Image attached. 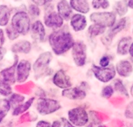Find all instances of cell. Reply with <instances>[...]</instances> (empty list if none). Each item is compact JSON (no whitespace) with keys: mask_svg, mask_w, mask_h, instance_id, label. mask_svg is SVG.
<instances>
[{"mask_svg":"<svg viewBox=\"0 0 133 127\" xmlns=\"http://www.w3.org/2000/svg\"><path fill=\"white\" fill-rule=\"evenodd\" d=\"M51 52L57 56H61L71 50L75 41L71 31L63 28L53 31L47 37Z\"/></svg>","mask_w":133,"mask_h":127,"instance_id":"6da1fadb","label":"cell"},{"mask_svg":"<svg viewBox=\"0 0 133 127\" xmlns=\"http://www.w3.org/2000/svg\"><path fill=\"white\" fill-rule=\"evenodd\" d=\"M53 58V53L50 51H45L39 55L32 64V70L34 73L35 79H39L52 74L53 70L50 65Z\"/></svg>","mask_w":133,"mask_h":127,"instance_id":"7a4b0ae2","label":"cell"},{"mask_svg":"<svg viewBox=\"0 0 133 127\" xmlns=\"http://www.w3.org/2000/svg\"><path fill=\"white\" fill-rule=\"evenodd\" d=\"M11 25L20 35L25 36L30 32L31 18L26 11L22 10L15 12L11 20Z\"/></svg>","mask_w":133,"mask_h":127,"instance_id":"3957f363","label":"cell"},{"mask_svg":"<svg viewBox=\"0 0 133 127\" xmlns=\"http://www.w3.org/2000/svg\"><path fill=\"white\" fill-rule=\"evenodd\" d=\"M62 108L57 100L45 97H39L36 101L35 108L39 115L42 116L52 115L58 111Z\"/></svg>","mask_w":133,"mask_h":127,"instance_id":"277c9868","label":"cell"},{"mask_svg":"<svg viewBox=\"0 0 133 127\" xmlns=\"http://www.w3.org/2000/svg\"><path fill=\"white\" fill-rule=\"evenodd\" d=\"M91 71L95 79L103 83L112 82L116 78L117 74L115 65L113 64H111L107 67H101L95 64H93L91 67Z\"/></svg>","mask_w":133,"mask_h":127,"instance_id":"5b68a950","label":"cell"},{"mask_svg":"<svg viewBox=\"0 0 133 127\" xmlns=\"http://www.w3.org/2000/svg\"><path fill=\"white\" fill-rule=\"evenodd\" d=\"M67 119L76 127H84L89 123V112L82 106L72 108L67 112Z\"/></svg>","mask_w":133,"mask_h":127,"instance_id":"8992f818","label":"cell"},{"mask_svg":"<svg viewBox=\"0 0 133 127\" xmlns=\"http://www.w3.org/2000/svg\"><path fill=\"white\" fill-rule=\"evenodd\" d=\"M74 64L78 67H83L88 60V47L82 41H75L71 50Z\"/></svg>","mask_w":133,"mask_h":127,"instance_id":"52a82bcc","label":"cell"},{"mask_svg":"<svg viewBox=\"0 0 133 127\" xmlns=\"http://www.w3.org/2000/svg\"><path fill=\"white\" fill-rule=\"evenodd\" d=\"M89 20L93 24H98L110 29L117 21V15L114 11L94 12L90 15Z\"/></svg>","mask_w":133,"mask_h":127,"instance_id":"ba28073f","label":"cell"},{"mask_svg":"<svg viewBox=\"0 0 133 127\" xmlns=\"http://www.w3.org/2000/svg\"><path fill=\"white\" fill-rule=\"evenodd\" d=\"M32 71V63L28 59L19 60L16 69V83H24L27 82Z\"/></svg>","mask_w":133,"mask_h":127,"instance_id":"9c48e42d","label":"cell"},{"mask_svg":"<svg viewBox=\"0 0 133 127\" xmlns=\"http://www.w3.org/2000/svg\"><path fill=\"white\" fill-rule=\"evenodd\" d=\"M65 20L59 16L56 11H46L43 18V24L46 28L53 31L58 30L63 28Z\"/></svg>","mask_w":133,"mask_h":127,"instance_id":"30bf717a","label":"cell"},{"mask_svg":"<svg viewBox=\"0 0 133 127\" xmlns=\"http://www.w3.org/2000/svg\"><path fill=\"white\" fill-rule=\"evenodd\" d=\"M31 38L34 42L43 43L46 40V29L43 22L40 20H35L31 24L30 29Z\"/></svg>","mask_w":133,"mask_h":127,"instance_id":"8fae6325","label":"cell"},{"mask_svg":"<svg viewBox=\"0 0 133 127\" xmlns=\"http://www.w3.org/2000/svg\"><path fill=\"white\" fill-rule=\"evenodd\" d=\"M13 63L0 71V81L12 85L16 83V69L19 61L18 55H15Z\"/></svg>","mask_w":133,"mask_h":127,"instance_id":"7c38bea8","label":"cell"},{"mask_svg":"<svg viewBox=\"0 0 133 127\" xmlns=\"http://www.w3.org/2000/svg\"><path fill=\"white\" fill-rule=\"evenodd\" d=\"M52 82L56 88L62 90L72 87V82L71 77L63 69H59L54 73Z\"/></svg>","mask_w":133,"mask_h":127,"instance_id":"4fadbf2b","label":"cell"},{"mask_svg":"<svg viewBox=\"0 0 133 127\" xmlns=\"http://www.w3.org/2000/svg\"><path fill=\"white\" fill-rule=\"evenodd\" d=\"M61 96L70 101H83L86 98L87 92L81 86L71 87L61 91Z\"/></svg>","mask_w":133,"mask_h":127,"instance_id":"5bb4252c","label":"cell"},{"mask_svg":"<svg viewBox=\"0 0 133 127\" xmlns=\"http://www.w3.org/2000/svg\"><path fill=\"white\" fill-rule=\"evenodd\" d=\"M69 22L71 29L75 33L83 31L88 27V20L86 16L82 14H73Z\"/></svg>","mask_w":133,"mask_h":127,"instance_id":"9a60e30c","label":"cell"},{"mask_svg":"<svg viewBox=\"0 0 133 127\" xmlns=\"http://www.w3.org/2000/svg\"><path fill=\"white\" fill-rule=\"evenodd\" d=\"M116 74L123 78L130 77L133 73V64L130 60L121 59L115 65Z\"/></svg>","mask_w":133,"mask_h":127,"instance_id":"2e32d148","label":"cell"},{"mask_svg":"<svg viewBox=\"0 0 133 127\" xmlns=\"http://www.w3.org/2000/svg\"><path fill=\"white\" fill-rule=\"evenodd\" d=\"M33 48L32 43L26 39H22L16 41L12 44L11 51L15 55H28L31 53Z\"/></svg>","mask_w":133,"mask_h":127,"instance_id":"e0dca14e","label":"cell"},{"mask_svg":"<svg viewBox=\"0 0 133 127\" xmlns=\"http://www.w3.org/2000/svg\"><path fill=\"white\" fill-rule=\"evenodd\" d=\"M57 12L65 21H69L73 10L67 0H59L56 5Z\"/></svg>","mask_w":133,"mask_h":127,"instance_id":"ac0fdd59","label":"cell"},{"mask_svg":"<svg viewBox=\"0 0 133 127\" xmlns=\"http://www.w3.org/2000/svg\"><path fill=\"white\" fill-rule=\"evenodd\" d=\"M133 41L131 36L122 37L117 42L116 46V54L120 56H125L129 54L130 44Z\"/></svg>","mask_w":133,"mask_h":127,"instance_id":"d6986e66","label":"cell"},{"mask_svg":"<svg viewBox=\"0 0 133 127\" xmlns=\"http://www.w3.org/2000/svg\"><path fill=\"white\" fill-rule=\"evenodd\" d=\"M70 5L77 13L85 15L90 11V5L88 0H70Z\"/></svg>","mask_w":133,"mask_h":127,"instance_id":"ffe728a7","label":"cell"},{"mask_svg":"<svg viewBox=\"0 0 133 127\" xmlns=\"http://www.w3.org/2000/svg\"><path fill=\"white\" fill-rule=\"evenodd\" d=\"M35 101V97H33L28 98V100L25 101L24 103L18 105V106L15 107V108L12 109V115L15 117L20 116L25 113L28 112L29 109L33 106V103Z\"/></svg>","mask_w":133,"mask_h":127,"instance_id":"44dd1931","label":"cell"},{"mask_svg":"<svg viewBox=\"0 0 133 127\" xmlns=\"http://www.w3.org/2000/svg\"><path fill=\"white\" fill-rule=\"evenodd\" d=\"M11 10L7 5H0V27H7L9 24Z\"/></svg>","mask_w":133,"mask_h":127,"instance_id":"7402d4cb","label":"cell"},{"mask_svg":"<svg viewBox=\"0 0 133 127\" xmlns=\"http://www.w3.org/2000/svg\"><path fill=\"white\" fill-rule=\"evenodd\" d=\"M112 86H113L114 91L118 93L120 95L123 96V97H127L129 98L130 94L127 89L125 85L124 84L123 82L120 78H115L113 81H112Z\"/></svg>","mask_w":133,"mask_h":127,"instance_id":"603a6c76","label":"cell"},{"mask_svg":"<svg viewBox=\"0 0 133 127\" xmlns=\"http://www.w3.org/2000/svg\"><path fill=\"white\" fill-rule=\"evenodd\" d=\"M107 28L101 25L96 24H92L88 28V34L91 38H95L105 34Z\"/></svg>","mask_w":133,"mask_h":127,"instance_id":"cb8c5ba5","label":"cell"},{"mask_svg":"<svg viewBox=\"0 0 133 127\" xmlns=\"http://www.w3.org/2000/svg\"><path fill=\"white\" fill-rule=\"evenodd\" d=\"M114 12L116 15H118L120 17H124L129 11V7L127 5V2L125 0H120L116 2L113 6Z\"/></svg>","mask_w":133,"mask_h":127,"instance_id":"d4e9b609","label":"cell"},{"mask_svg":"<svg viewBox=\"0 0 133 127\" xmlns=\"http://www.w3.org/2000/svg\"><path fill=\"white\" fill-rule=\"evenodd\" d=\"M10 104L11 105V108L12 109L18 106V105L24 103L26 100L25 97L23 95L17 93H13L8 98Z\"/></svg>","mask_w":133,"mask_h":127,"instance_id":"484cf974","label":"cell"},{"mask_svg":"<svg viewBox=\"0 0 133 127\" xmlns=\"http://www.w3.org/2000/svg\"><path fill=\"white\" fill-rule=\"evenodd\" d=\"M91 5L95 10H107L110 7L109 0H92Z\"/></svg>","mask_w":133,"mask_h":127,"instance_id":"4316f807","label":"cell"},{"mask_svg":"<svg viewBox=\"0 0 133 127\" xmlns=\"http://www.w3.org/2000/svg\"><path fill=\"white\" fill-rule=\"evenodd\" d=\"M12 93V85L0 81V95L3 97H9Z\"/></svg>","mask_w":133,"mask_h":127,"instance_id":"83f0119b","label":"cell"},{"mask_svg":"<svg viewBox=\"0 0 133 127\" xmlns=\"http://www.w3.org/2000/svg\"><path fill=\"white\" fill-rule=\"evenodd\" d=\"M5 35L7 38L11 41H16L20 37V35L11 26V24L6 27Z\"/></svg>","mask_w":133,"mask_h":127,"instance_id":"f1b7e54d","label":"cell"},{"mask_svg":"<svg viewBox=\"0 0 133 127\" xmlns=\"http://www.w3.org/2000/svg\"><path fill=\"white\" fill-rule=\"evenodd\" d=\"M115 91L112 85H107L103 87L101 91V95L105 99H110L114 94Z\"/></svg>","mask_w":133,"mask_h":127,"instance_id":"f546056e","label":"cell"},{"mask_svg":"<svg viewBox=\"0 0 133 127\" xmlns=\"http://www.w3.org/2000/svg\"><path fill=\"white\" fill-rule=\"evenodd\" d=\"M29 17L33 18H36L39 17L41 15V9L39 6L37 5L36 4L31 3L29 5L28 9V12Z\"/></svg>","mask_w":133,"mask_h":127,"instance_id":"4dcf8cb0","label":"cell"},{"mask_svg":"<svg viewBox=\"0 0 133 127\" xmlns=\"http://www.w3.org/2000/svg\"><path fill=\"white\" fill-rule=\"evenodd\" d=\"M11 108V105L8 99L0 98V112L7 115Z\"/></svg>","mask_w":133,"mask_h":127,"instance_id":"1f68e13d","label":"cell"},{"mask_svg":"<svg viewBox=\"0 0 133 127\" xmlns=\"http://www.w3.org/2000/svg\"><path fill=\"white\" fill-rule=\"evenodd\" d=\"M124 116L126 119L133 121V101L127 105L124 111Z\"/></svg>","mask_w":133,"mask_h":127,"instance_id":"d6a6232c","label":"cell"},{"mask_svg":"<svg viewBox=\"0 0 133 127\" xmlns=\"http://www.w3.org/2000/svg\"><path fill=\"white\" fill-rule=\"evenodd\" d=\"M111 61H112V57L109 55H104L100 58L98 61V66L101 67H107L110 65Z\"/></svg>","mask_w":133,"mask_h":127,"instance_id":"836d02e7","label":"cell"},{"mask_svg":"<svg viewBox=\"0 0 133 127\" xmlns=\"http://www.w3.org/2000/svg\"><path fill=\"white\" fill-rule=\"evenodd\" d=\"M35 127H52V123L46 120H40L36 123Z\"/></svg>","mask_w":133,"mask_h":127,"instance_id":"e575fe53","label":"cell"},{"mask_svg":"<svg viewBox=\"0 0 133 127\" xmlns=\"http://www.w3.org/2000/svg\"><path fill=\"white\" fill-rule=\"evenodd\" d=\"M33 3L36 4L38 6H44L50 4L52 0H31Z\"/></svg>","mask_w":133,"mask_h":127,"instance_id":"d590c367","label":"cell"},{"mask_svg":"<svg viewBox=\"0 0 133 127\" xmlns=\"http://www.w3.org/2000/svg\"><path fill=\"white\" fill-rule=\"evenodd\" d=\"M31 116L29 115V112H26L25 113L22 114V115L20 116L19 121H20V123H24V122H29L31 121Z\"/></svg>","mask_w":133,"mask_h":127,"instance_id":"8d00e7d4","label":"cell"},{"mask_svg":"<svg viewBox=\"0 0 133 127\" xmlns=\"http://www.w3.org/2000/svg\"><path fill=\"white\" fill-rule=\"evenodd\" d=\"M61 124H62V127H76L73 124H71L66 118L62 117L61 119Z\"/></svg>","mask_w":133,"mask_h":127,"instance_id":"74e56055","label":"cell"},{"mask_svg":"<svg viewBox=\"0 0 133 127\" xmlns=\"http://www.w3.org/2000/svg\"><path fill=\"white\" fill-rule=\"evenodd\" d=\"M7 54V49L3 46H0V62L4 59Z\"/></svg>","mask_w":133,"mask_h":127,"instance_id":"f35d334b","label":"cell"},{"mask_svg":"<svg viewBox=\"0 0 133 127\" xmlns=\"http://www.w3.org/2000/svg\"><path fill=\"white\" fill-rule=\"evenodd\" d=\"M52 127H62L61 120H56L52 123Z\"/></svg>","mask_w":133,"mask_h":127,"instance_id":"ab89813d","label":"cell"},{"mask_svg":"<svg viewBox=\"0 0 133 127\" xmlns=\"http://www.w3.org/2000/svg\"><path fill=\"white\" fill-rule=\"evenodd\" d=\"M129 56H130V57L133 59V41L132 42L131 44H130V48H129Z\"/></svg>","mask_w":133,"mask_h":127,"instance_id":"60d3db41","label":"cell"},{"mask_svg":"<svg viewBox=\"0 0 133 127\" xmlns=\"http://www.w3.org/2000/svg\"><path fill=\"white\" fill-rule=\"evenodd\" d=\"M127 5L129 9L133 10V0H128L127 1Z\"/></svg>","mask_w":133,"mask_h":127,"instance_id":"b9f144b4","label":"cell"},{"mask_svg":"<svg viewBox=\"0 0 133 127\" xmlns=\"http://www.w3.org/2000/svg\"><path fill=\"white\" fill-rule=\"evenodd\" d=\"M6 116H7V115L3 113L0 112V123H2V122L4 120L5 118L6 117Z\"/></svg>","mask_w":133,"mask_h":127,"instance_id":"7bdbcfd3","label":"cell"},{"mask_svg":"<svg viewBox=\"0 0 133 127\" xmlns=\"http://www.w3.org/2000/svg\"><path fill=\"white\" fill-rule=\"evenodd\" d=\"M129 94H130V96H131V97L133 98V83H132V84L131 85V86H130V91H129Z\"/></svg>","mask_w":133,"mask_h":127,"instance_id":"ee69618b","label":"cell"},{"mask_svg":"<svg viewBox=\"0 0 133 127\" xmlns=\"http://www.w3.org/2000/svg\"><path fill=\"white\" fill-rule=\"evenodd\" d=\"M97 127H108L107 125H105V124H99V125L97 126Z\"/></svg>","mask_w":133,"mask_h":127,"instance_id":"f6af8a7d","label":"cell"},{"mask_svg":"<svg viewBox=\"0 0 133 127\" xmlns=\"http://www.w3.org/2000/svg\"><path fill=\"white\" fill-rule=\"evenodd\" d=\"M86 127H93V126L92 125H89V126H86Z\"/></svg>","mask_w":133,"mask_h":127,"instance_id":"bcb514c9","label":"cell"},{"mask_svg":"<svg viewBox=\"0 0 133 127\" xmlns=\"http://www.w3.org/2000/svg\"><path fill=\"white\" fill-rule=\"evenodd\" d=\"M14 1H16V2H19V1H22V0H14Z\"/></svg>","mask_w":133,"mask_h":127,"instance_id":"7dc6e473","label":"cell"},{"mask_svg":"<svg viewBox=\"0 0 133 127\" xmlns=\"http://www.w3.org/2000/svg\"><path fill=\"white\" fill-rule=\"evenodd\" d=\"M132 35H133V29H132Z\"/></svg>","mask_w":133,"mask_h":127,"instance_id":"c3c4849f","label":"cell"}]
</instances>
